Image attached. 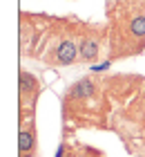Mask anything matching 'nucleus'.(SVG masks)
Masks as SVG:
<instances>
[{
	"label": "nucleus",
	"instance_id": "3",
	"mask_svg": "<svg viewBox=\"0 0 145 157\" xmlns=\"http://www.w3.org/2000/svg\"><path fill=\"white\" fill-rule=\"evenodd\" d=\"M34 132L27 130V128H23L18 135V151H20V157H29L34 153Z\"/></svg>",
	"mask_w": 145,
	"mask_h": 157
},
{
	"label": "nucleus",
	"instance_id": "4",
	"mask_svg": "<svg viewBox=\"0 0 145 157\" xmlns=\"http://www.w3.org/2000/svg\"><path fill=\"white\" fill-rule=\"evenodd\" d=\"M94 92H96L94 83L89 78H83V81H78L74 88H71V97H94Z\"/></svg>",
	"mask_w": 145,
	"mask_h": 157
},
{
	"label": "nucleus",
	"instance_id": "5",
	"mask_svg": "<svg viewBox=\"0 0 145 157\" xmlns=\"http://www.w3.org/2000/svg\"><path fill=\"white\" fill-rule=\"evenodd\" d=\"M129 32H132L134 38L145 40V16H134L129 20Z\"/></svg>",
	"mask_w": 145,
	"mask_h": 157
},
{
	"label": "nucleus",
	"instance_id": "1",
	"mask_svg": "<svg viewBox=\"0 0 145 157\" xmlns=\"http://www.w3.org/2000/svg\"><path fill=\"white\" fill-rule=\"evenodd\" d=\"M76 56H78V47H76L74 40L65 38V40L58 43L56 54H54L56 63H60V65H71V63H76Z\"/></svg>",
	"mask_w": 145,
	"mask_h": 157
},
{
	"label": "nucleus",
	"instance_id": "2",
	"mask_svg": "<svg viewBox=\"0 0 145 157\" xmlns=\"http://www.w3.org/2000/svg\"><path fill=\"white\" fill-rule=\"evenodd\" d=\"M78 54H81L83 61H94V59H98V54H100V40L94 38V36L83 38V40H81V47H78Z\"/></svg>",
	"mask_w": 145,
	"mask_h": 157
}]
</instances>
